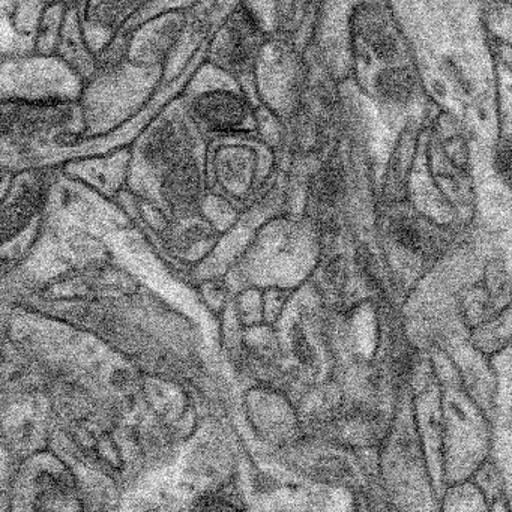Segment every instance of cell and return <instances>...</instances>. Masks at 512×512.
<instances>
[{
	"mask_svg": "<svg viewBox=\"0 0 512 512\" xmlns=\"http://www.w3.org/2000/svg\"><path fill=\"white\" fill-rule=\"evenodd\" d=\"M163 193L173 208L187 211L196 205L200 194V179L197 167L191 160L182 161L169 170Z\"/></svg>",
	"mask_w": 512,
	"mask_h": 512,
	"instance_id": "3",
	"label": "cell"
},
{
	"mask_svg": "<svg viewBox=\"0 0 512 512\" xmlns=\"http://www.w3.org/2000/svg\"><path fill=\"white\" fill-rule=\"evenodd\" d=\"M40 494L35 503L34 512H74V500L67 488L52 475L38 478Z\"/></svg>",
	"mask_w": 512,
	"mask_h": 512,
	"instance_id": "7",
	"label": "cell"
},
{
	"mask_svg": "<svg viewBox=\"0 0 512 512\" xmlns=\"http://www.w3.org/2000/svg\"><path fill=\"white\" fill-rule=\"evenodd\" d=\"M383 97L401 101L412 92V76L406 70H391L383 73L377 80Z\"/></svg>",
	"mask_w": 512,
	"mask_h": 512,
	"instance_id": "8",
	"label": "cell"
},
{
	"mask_svg": "<svg viewBox=\"0 0 512 512\" xmlns=\"http://www.w3.org/2000/svg\"><path fill=\"white\" fill-rule=\"evenodd\" d=\"M260 29L250 11H236L227 25L221 61L230 70H244L250 65L259 47Z\"/></svg>",
	"mask_w": 512,
	"mask_h": 512,
	"instance_id": "2",
	"label": "cell"
},
{
	"mask_svg": "<svg viewBox=\"0 0 512 512\" xmlns=\"http://www.w3.org/2000/svg\"><path fill=\"white\" fill-rule=\"evenodd\" d=\"M205 512H242L238 506L221 497H212L205 503Z\"/></svg>",
	"mask_w": 512,
	"mask_h": 512,
	"instance_id": "11",
	"label": "cell"
},
{
	"mask_svg": "<svg viewBox=\"0 0 512 512\" xmlns=\"http://www.w3.org/2000/svg\"><path fill=\"white\" fill-rule=\"evenodd\" d=\"M200 124L215 133L238 130L248 118V104L241 95L229 91H212L200 95L194 103Z\"/></svg>",
	"mask_w": 512,
	"mask_h": 512,
	"instance_id": "1",
	"label": "cell"
},
{
	"mask_svg": "<svg viewBox=\"0 0 512 512\" xmlns=\"http://www.w3.org/2000/svg\"><path fill=\"white\" fill-rule=\"evenodd\" d=\"M184 146H182V137L172 125L161 127L154 136L149 139L146 145V158L155 166L175 167L176 164L188 160L185 157Z\"/></svg>",
	"mask_w": 512,
	"mask_h": 512,
	"instance_id": "6",
	"label": "cell"
},
{
	"mask_svg": "<svg viewBox=\"0 0 512 512\" xmlns=\"http://www.w3.org/2000/svg\"><path fill=\"white\" fill-rule=\"evenodd\" d=\"M497 166H499L500 173L512 182V143H506L500 148L499 155H497Z\"/></svg>",
	"mask_w": 512,
	"mask_h": 512,
	"instance_id": "10",
	"label": "cell"
},
{
	"mask_svg": "<svg viewBox=\"0 0 512 512\" xmlns=\"http://www.w3.org/2000/svg\"><path fill=\"white\" fill-rule=\"evenodd\" d=\"M397 233V239L404 245V247L410 248V250L421 251L425 248V238L422 235L421 230L410 223V221H403L400 226L395 229Z\"/></svg>",
	"mask_w": 512,
	"mask_h": 512,
	"instance_id": "9",
	"label": "cell"
},
{
	"mask_svg": "<svg viewBox=\"0 0 512 512\" xmlns=\"http://www.w3.org/2000/svg\"><path fill=\"white\" fill-rule=\"evenodd\" d=\"M67 109L59 106H32L16 109L11 115V131L17 134H34L44 128L58 127L65 121Z\"/></svg>",
	"mask_w": 512,
	"mask_h": 512,
	"instance_id": "5",
	"label": "cell"
},
{
	"mask_svg": "<svg viewBox=\"0 0 512 512\" xmlns=\"http://www.w3.org/2000/svg\"><path fill=\"white\" fill-rule=\"evenodd\" d=\"M44 196H46V187L41 182L38 184L35 182L25 187L20 196L11 202L4 214L5 238L8 235H16L34 218L35 212H38V208L43 203Z\"/></svg>",
	"mask_w": 512,
	"mask_h": 512,
	"instance_id": "4",
	"label": "cell"
}]
</instances>
